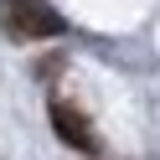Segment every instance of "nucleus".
Masks as SVG:
<instances>
[{
    "instance_id": "f257e3e1",
    "label": "nucleus",
    "mask_w": 160,
    "mask_h": 160,
    "mask_svg": "<svg viewBox=\"0 0 160 160\" xmlns=\"http://www.w3.org/2000/svg\"><path fill=\"white\" fill-rule=\"evenodd\" d=\"M0 31L11 42H47L67 31V16L52 11L47 0H0Z\"/></svg>"
},
{
    "instance_id": "f03ea898",
    "label": "nucleus",
    "mask_w": 160,
    "mask_h": 160,
    "mask_svg": "<svg viewBox=\"0 0 160 160\" xmlns=\"http://www.w3.org/2000/svg\"><path fill=\"white\" fill-rule=\"evenodd\" d=\"M47 114H52V129H57V139H62V145L83 150V155H98V145H103V139H98V129L88 124L83 108H72L67 98H52V108H47Z\"/></svg>"
}]
</instances>
